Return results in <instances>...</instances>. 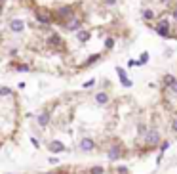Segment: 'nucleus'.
Segmentation results:
<instances>
[{"mask_svg":"<svg viewBox=\"0 0 177 174\" xmlns=\"http://www.w3.org/2000/svg\"><path fill=\"white\" fill-rule=\"evenodd\" d=\"M46 174H65V172H46Z\"/></svg>","mask_w":177,"mask_h":174,"instance_id":"obj_31","label":"nucleus"},{"mask_svg":"<svg viewBox=\"0 0 177 174\" xmlns=\"http://www.w3.org/2000/svg\"><path fill=\"white\" fill-rule=\"evenodd\" d=\"M169 90H172V92H173V94H177V80H175V82H173V84H172V86H169Z\"/></svg>","mask_w":177,"mask_h":174,"instance_id":"obj_26","label":"nucleus"},{"mask_svg":"<svg viewBox=\"0 0 177 174\" xmlns=\"http://www.w3.org/2000/svg\"><path fill=\"white\" fill-rule=\"evenodd\" d=\"M34 17H36V21L42 23V25H50L51 23V15L48 14L44 8H38L36 12H34Z\"/></svg>","mask_w":177,"mask_h":174,"instance_id":"obj_2","label":"nucleus"},{"mask_svg":"<svg viewBox=\"0 0 177 174\" xmlns=\"http://www.w3.org/2000/svg\"><path fill=\"white\" fill-rule=\"evenodd\" d=\"M105 4H107V6H113V4H116V0H105Z\"/></svg>","mask_w":177,"mask_h":174,"instance_id":"obj_27","label":"nucleus"},{"mask_svg":"<svg viewBox=\"0 0 177 174\" xmlns=\"http://www.w3.org/2000/svg\"><path fill=\"white\" fill-rule=\"evenodd\" d=\"M0 96H12V90H10V88H0Z\"/></svg>","mask_w":177,"mask_h":174,"instance_id":"obj_20","label":"nucleus"},{"mask_svg":"<svg viewBox=\"0 0 177 174\" xmlns=\"http://www.w3.org/2000/svg\"><path fill=\"white\" fill-rule=\"evenodd\" d=\"M145 142H147V146H150V147H156V146L160 143V132L154 128V126L147 130V134H145Z\"/></svg>","mask_w":177,"mask_h":174,"instance_id":"obj_1","label":"nucleus"},{"mask_svg":"<svg viewBox=\"0 0 177 174\" xmlns=\"http://www.w3.org/2000/svg\"><path fill=\"white\" fill-rule=\"evenodd\" d=\"M6 2H8V0H0V6H2V8H4V4Z\"/></svg>","mask_w":177,"mask_h":174,"instance_id":"obj_29","label":"nucleus"},{"mask_svg":"<svg viewBox=\"0 0 177 174\" xmlns=\"http://www.w3.org/2000/svg\"><path fill=\"white\" fill-rule=\"evenodd\" d=\"M147 130H149V126H147L145 123H139V126H137V134H139V136H143V138H145Z\"/></svg>","mask_w":177,"mask_h":174,"instance_id":"obj_17","label":"nucleus"},{"mask_svg":"<svg viewBox=\"0 0 177 174\" xmlns=\"http://www.w3.org/2000/svg\"><path fill=\"white\" fill-rule=\"evenodd\" d=\"M122 155H124V149H122V146H113V147H110V151H109V159H110V161H116V159H120Z\"/></svg>","mask_w":177,"mask_h":174,"instance_id":"obj_7","label":"nucleus"},{"mask_svg":"<svg viewBox=\"0 0 177 174\" xmlns=\"http://www.w3.org/2000/svg\"><path fill=\"white\" fill-rule=\"evenodd\" d=\"M23 27H25V23H23L21 19H12V21H10V29H12L14 33L23 31Z\"/></svg>","mask_w":177,"mask_h":174,"instance_id":"obj_9","label":"nucleus"},{"mask_svg":"<svg viewBox=\"0 0 177 174\" xmlns=\"http://www.w3.org/2000/svg\"><path fill=\"white\" fill-rule=\"evenodd\" d=\"M0 15H2V6H0Z\"/></svg>","mask_w":177,"mask_h":174,"instance_id":"obj_32","label":"nucleus"},{"mask_svg":"<svg viewBox=\"0 0 177 174\" xmlns=\"http://www.w3.org/2000/svg\"><path fill=\"white\" fill-rule=\"evenodd\" d=\"M17 71H21V73H27V71H29V65H25V63L17 65Z\"/></svg>","mask_w":177,"mask_h":174,"instance_id":"obj_22","label":"nucleus"},{"mask_svg":"<svg viewBox=\"0 0 177 174\" xmlns=\"http://www.w3.org/2000/svg\"><path fill=\"white\" fill-rule=\"evenodd\" d=\"M95 147V142L91 140V138H82L80 140V149L82 151H91Z\"/></svg>","mask_w":177,"mask_h":174,"instance_id":"obj_8","label":"nucleus"},{"mask_svg":"<svg viewBox=\"0 0 177 174\" xmlns=\"http://www.w3.org/2000/svg\"><path fill=\"white\" fill-rule=\"evenodd\" d=\"M46 44L50 46V48H59V46L63 44V40H61V37H59V35H55V33H51L50 37L46 38Z\"/></svg>","mask_w":177,"mask_h":174,"instance_id":"obj_5","label":"nucleus"},{"mask_svg":"<svg viewBox=\"0 0 177 174\" xmlns=\"http://www.w3.org/2000/svg\"><path fill=\"white\" fill-rule=\"evenodd\" d=\"M97 60H99V54H93L91 58H88V60L84 61V63H82V67H88V65H91L93 61H97Z\"/></svg>","mask_w":177,"mask_h":174,"instance_id":"obj_18","label":"nucleus"},{"mask_svg":"<svg viewBox=\"0 0 177 174\" xmlns=\"http://www.w3.org/2000/svg\"><path fill=\"white\" fill-rule=\"evenodd\" d=\"M78 33V40L80 42H88L90 40V37H91V33L90 31H84V29H80V31H76Z\"/></svg>","mask_w":177,"mask_h":174,"instance_id":"obj_14","label":"nucleus"},{"mask_svg":"<svg viewBox=\"0 0 177 174\" xmlns=\"http://www.w3.org/2000/svg\"><path fill=\"white\" fill-rule=\"evenodd\" d=\"M141 14H143V19H147V21H150V19L154 17V12H152L150 8H145L143 12H141Z\"/></svg>","mask_w":177,"mask_h":174,"instance_id":"obj_15","label":"nucleus"},{"mask_svg":"<svg viewBox=\"0 0 177 174\" xmlns=\"http://www.w3.org/2000/svg\"><path fill=\"white\" fill-rule=\"evenodd\" d=\"M93 84H95V78H90L88 82H84V88H91Z\"/></svg>","mask_w":177,"mask_h":174,"instance_id":"obj_24","label":"nucleus"},{"mask_svg":"<svg viewBox=\"0 0 177 174\" xmlns=\"http://www.w3.org/2000/svg\"><path fill=\"white\" fill-rule=\"evenodd\" d=\"M113 46H114L113 38H107V40H105V48H113Z\"/></svg>","mask_w":177,"mask_h":174,"instance_id":"obj_23","label":"nucleus"},{"mask_svg":"<svg viewBox=\"0 0 177 174\" xmlns=\"http://www.w3.org/2000/svg\"><path fill=\"white\" fill-rule=\"evenodd\" d=\"M172 130L177 132V117H173V121H172Z\"/></svg>","mask_w":177,"mask_h":174,"instance_id":"obj_25","label":"nucleus"},{"mask_svg":"<svg viewBox=\"0 0 177 174\" xmlns=\"http://www.w3.org/2000/svg\"><path fill=\"white\" fill-rule=\"evenodd\" d=\"M147 61H149V54H147V52H143V54H141V58H139V61H137L135 65H145Z\"/></svg>","mask_w":177,"mask_h":174,"instance_id":"obj_19","label":"nucleus"},{"mask_svg":"<svg viewBox=\"0 0 177 174\" xmlns=\"http://www.w3.org/2000/svg\"><path fill=\"white\" fill-rule=\"evenodd\" d=\"M175 80H177V78L175 77H173V75H164V84H166V86H172V84L173 82H175Z\"/></svg>","mask_w":177,"mask_h":174,"instance_id":"obj_16","label":"nucleus"},{"mask_svg":"<svg viewBox=\"0 0 177 174\" xmlns=\"http://www.w3.org/2000/svg\"><path fill=\"white\" fill-rule=\"evenodd\" d=\"M95 101L99 103V105H105V103L109 101V94H107V92H99V94H95Z\"/></svg>","mask_w":177,"mask_h":174,"instance_id":"obj_12","label":"nucleus"},{"mask_svg":"<svg viewBox=\"0 0 177 174\" xmlns=\"http://www.w3.org/2000/svg\"><path fill=\"white\" fill-rule=\"evenodd\" d=\"M50 113H48V111H46V113H42V115H38V124H40V126H48V123H50Z\"/></svg>","mask_w":177,"mask_h":174,"instance_id":"obj_13","label":"nucleus"},{"mask_svg":"<svg viewBox=\"0 0 177 174\" xmlns=\"http://www.w3.org/2000/svg\"><path fill=\"white\" fill-rule=\"evenodd\" d=\"M160 2H164V4H169V2H172V0H160Z\"/></svg>","mask_w":177,"mask_h":174,"instance_id":"obj_30","label":"nucleus"},{"mask_svg":"<svg viewBox=\"0 0 177 174\" xmlns=\"http://www.w3.org/2000/svg\"><path fill=\"white\" fill-rule=\"evenodd\" d=\"M90 174H103V168L101 166H93V168H90Z\"/></svg>","mask_w":177,"mask_h":174,"instance_id":"obj_21","label":"nucleus"},{"mask_svg":"<svg viewBox=\"0 0 177 174\" xmlns=\"http://www.w3.org/2000/svg\"><path fill=\"white\" fill-rule=\"evenodd\" d=\"M173 19H175V21H177V8L173 10Z\"/></svg>","mask_w":177,"mask_h":174,"instance_id":"obj_28","label":"nucleus"},{"mask_svg":"<svg viewBox=\"0 0 177 174\" xmlns=\"http://www.w3.org/2000/svg\"><path fill=\"white\" fill-rule=\"evenodd\" d=\"M57 17L59 19H73V6H61V8H57Z\"/></svg>","mask_w":177,"mask_h":174,"instance_id":"obj_4","label":"nucleus"},{"mask_svg":"<svg viewBox=\"0 0 177 174\" xmlns=\"http://www.w3.org/2000/svg\"><path fill=\"white\" fill-rule=\"evenodd\" d=\"M63 27L67 29V31L74 33V31H80V29H82V23H80V19H74V17H73V19H69Z\"/></svg>","mask_w":177,"mask_h":174,"instance_id":"obj_6","label":"nucleus"},{"mask_svg":"<svg viewBox=\"0 0 177 174\" xmlns=\"http://www.w3.org/2000/svg\"><path fill=\"white\" fill-rule=\"evenodd\" d=\"M156 33H158L160 37H169L172 35V25H169V21H160L156 23Z\"/></svg>","mask_w":177,"mask_h":174,"instance_id":"obj_3","label":"nucleus"},{"mask_svg":"<svg viewBox=\"0 0 177 174\" xmlns=\"http://www.w3.org/2000/svg\"><path fill=\"white\" fill-rule=\"evenodd\" d=\"M48 147H50L51 153H61V151L65 149L63 143H61V142H55V140H54V142H50V146H48Z\"/></svg>","mask_w":177,"mask_h":174,"instance_id":"obj_11","label":"nucleus"},{"mask_svg":"<svg viewBox=\"0 0 177 174\" xmlns=\"http://www.w3.org/2000/svg\"><path fill=\"white\" fill-rule=\"evenodd\" d=\"M116 73H118V77H120V82H122L124 86H132V80L126 77V73H124L122 67H116Z\"/></svg>","mask_w":177,"mask_h":174,"instance_id":"obj_10","label":"nucleus"}]
</instances>
